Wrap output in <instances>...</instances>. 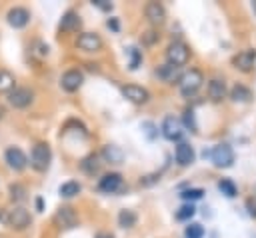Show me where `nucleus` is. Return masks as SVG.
<instances>
[{"mask_svg":"<svg viewBox=\"0 0 256 238\" xmlns=\"http://www.w3.org/2000/svg\"><path fill=\"white\" fill-rule=\"evenodd\" d=\"M16 88V78H14V74L12 72H8V70H4V68H0V92L4 94H8V92H12Z\"/></svg>","mask_w":256,"mask_h":238,"instance_id":"aec40b11","label":"nucleus"},{"mask_svg":"<svg viewBox=\"0 0 256 238\" xmlns=\"http://www.w3.org/2000/svg\"><path fill=\"white\" fill-rule=\"evenodd\" d=\"M94 238H114V236H112L110 232H98V234H96Z\"/></svg>","mask_w":256,"mask_h":238,"instance_id":"4c0bfd02","label":"nucleus"},{"mask_svg":"<svg viewBox=\"0 0 256 238\" xmlns=\"http://www.w3.org/2000/svg\"><path fill=\"white\" fill-rule=\"evenodd\" d=\"M254 60H256V50H250V48L238 52V54L232 58L234 66H236L238 70H242V72H248V70L254 66Z\"/></svg>","mask_w":256,"mask_h":238,"instance_id":"4468645a","label":"nucleus"},{"mask_svg":"<svg viewBox=\"0 0 256 238\" xmlns=\"http://www.w3.org/2000/svg\"><path fill=\"white\" fill-rule=\"evenodd\" d=\"M76 46L80 50H84V52H96V50L102 48V38L96 32H82L76 38Z\"/></svg>","mask_w":256,"mask_h":238,"instance_id":"1a4fd4ad","label":"nucleus"},{"mask_svg":"<svg viewBox=\"0 0 256 238\" xmlns=\"http://www.w3.org/2000/svg\"><path fill=\"white\" fill-rule=\"evenodd\" d=\"M120 92H122V96L126 100H130L134 104H144L150 98V92L146 88H142V86H136V84H126V86L120 88Z\"/></svg>","mask_w":256,"mask_h":238,"instance_id":"9d476101","label":"nucleus"},{"mask_svg":"<svg viewBox=\"0 0 256 238\" xmlns=\"http://www.w3.org/2000/svg\"><path fill=\"white\" fill-rule=\"evenodd\" d=\"M122 188V176L118 172H110V174H104L98 182V190L106 192V194H114Z\"/></svg>","mask_w":256,"mask_h":238,"instance_id":"ddd939ff","label":"nucleus"},{"mask_svg":"<svg viewBox=\"0 0 256 238\" xmlns=\"http://www.w3.org/2000/svg\"><path fill=\"white\" fill-rule=\"evenodd\" d=\"M128 54H130V68L136 70L138 64H140V60H142V54H140L138 48H128Z\"/></svg>","mask_w":256,"mask_h":238,"instance_id":"2f4dec72","label":"nucleus"},{"mask_svg":"<svg viewBox=\"0 0 256 238\" xmlns=\"http://www.w3.org/2000/svg\"><path fill=\"white\" fill-rule=\"evenodd\" d=\"M34 100V92L26 86H16L12 92H8V102L14 108H26Z\"/></svg>","mask_w":256,"mask_h":238,"instance_id":"39448f33","label":"nucleus"},{"mask_svg":"<svg viewBox=\"0 0 256 238\" xmlns=\"http://www.w3.org/2000/svg\"><path fill=\"white\" fill-rule=\"evenodd\" d=\"M4 160H6V164H8L12 170H16V172L24 170V168H26V164H28L26 154H24L18 146H8V148H6V152H4Z\"/></svg>","mask_w":256,"mask_h":238,"instance_id":"423d86ee","label":"nucleus"},{"mask_svg":"<svg viewBox=\"0 0 256 238\" xmlns=\"http://www.w3.org/2000/svg\"><path fill=\"white\" fill-rule=\"evenodd\" d=\"M80 190H82V186H80L76 180H68V182H64V184L58 188V192H60L62 198H74Z\"/></svg>","mask_w":256,"mask_h":238,"instance_id":"4be33fe9","label":"nucleus"},{"mask_svg":"<svg viewBox=\"0 0 256 238\" xmlns=\"http://www.w3.org/2000/svg\"><path fill=\"white\" fill-rule=\"evenodd\" d=\"M104 158L108 160V162H112V164H118V162H122V150L118 148V146H114V144H108L106 148H104Z\"/></svg>","mask_w":256,"mask_h":238,"instance_id":"393cba45","label":"nucleus"},{"mask_svg":"<svg viewBox=\"0 0 256 238\" xmlns=\"http://www.w3.org/2000/svg\"><path fill=\"white\" fill-rule=\"evenodd\" d=\"M136 220H138V216H136V212L134 210H120V214H118V224L122 226V228H132L134 224H136Z\"/></svg>","mask_w":256,"mask_h":238,"instance_id":"5701e85b","label":"nucleus"},{"mask_svg":"<svg viewBox=\"0 0 256 238\" xmlns=\"http://www.w3.org/2000/svg\"><path fill=\"white\" fill-rule=\"evenodd\" d=\"M218 190H220L224 196H228V198H234V196H236V184H234L230 178H222V180L218 182Z\"/></svg>","mask_w":256,"mask_h":238,"instance_id":"bb28decb","label":"nucleus"},{"mask_svg":"<svg viewBox=\"0 0 256 238\" xmlns=\"http://www.w3.org/2000/svg\"><path fill=\"white\" fill-rule=\"evenodd\" d=\"M50 160H52V150L46 142H38L32 146V152H30V166L38 172H44L48 170L50 166Z\"/></svg>","mask_w":256,"mask_h":238,"instance_id":"f257e3e1","label":"nucleus"},{"mask_svg":"<svg viewBox=\"0 0 256 238\" xmlns=\"http://www.w3.org/2000/svg\"><path fill=\"white\" fill-rule=\"evenodd\" d=\"M184 124H186L192 132L198 130V124H196V118H194V112H192V110H186V112H184Z\"/></svg>","mask_w":256,"mask_h":238,"instance_id":"473e14b6","label":"nucleus"},{"mask_svg":"<svg viewBox=\"0 0 256 238\" xmlns=\"http://www.w3.org/2000/svg\"><path fill=\"white\" fill-rule=\"evenodd\" d=\"M230 96H232V100H236V102H248V100L252 98V92H250L246 86L236 84V86L230 90Z\"/></svg>","mask_w":256,"mask_h":238,"instance_id":"b1692460","label":"nucleus"},{"mask_svg":"<svg viewBox=\"0 0 256 238\" xmlns=\"http://www.w3.org/2000/svg\"><path fill=\"white\" fill-rule=\"evenodd\" d=\"M92 4H94L96 8H100V10H104V12H110V10H112V4H110L108 0H92Z\"/></svg>","mask_w":256,"mask_h":238,"instance_id":"f704fd0d","label":"nucleus"},{"mask_svg":"<svg viewBox=\"0 0 256 238\" xmlns=\"http://www.w3.org/2000/svg\"><path fill=\"white\" fill-rule=\"evenodd\" d=\"M166 58H168V64L180 68V66H184L188 62L190 50H188V46L184 42H172L168 46V50H166Z\"/></svg>","mask_w":256,"mask_h":238,"instance_id":"20e7f679","label":"nucleus"},{"mask_svg":"<svg viewBox=\"0 0 256 238\" xmlns=\"http://www.w3.org/2000/svg\"><path fill=\"white\" fill-rule=\"evenodd\" d=\"M224 94H226V84H224V80L212 78L210 84H208V96H210L214 102H220V100L224 98Z\"/></svg>","mask_w":256,"mask_h":238,"instance_id":"6ab92c4d","label":"nucleus"},{"mask_svg":"<svg viewBox=\"0 0 256 238\" xmlns=\"http://www.w3.org/2000/svg\"><path fill=\"white\" fill-rule=\"evenodd\" d=\"M202 82H204L202 72L196 70V68H190V70L180 78V92H182L184 96H192V94L198 92V88L202 86Z\"/></svg>","mask_w":256,"mask_h":238,"instance_id":"7ed1b4c3","label":"nucleus"},{"mask_svg":"<svg viewBox=\"0 0 256 238\" xmlns=\"http://www.w3.org/2000/svg\"><path fill=\"white\" fill-rule=\"evenodd\" d=\"M174 156H176V162L178 164L188 166V164L194 162V148L190 144H186V142H180L176 146V150H174Z\"/></svg>","mask_w":256,"mask_h":238,"instance_id":"f3484780","label":"nucleus"},{"mask_svg":"<svg viewBox=\"0 0 256 238\" xmlns=\"http://www.w3.org/2000/svg\"><path fill=\"white\" fill-rule=\"evenodd\" d=\"M176 72H178V68L172 66V64H162V66L156 70V74H158L162 80H166V82H172V80L176 78Z\"/></svg>","mask_w":256,"mask_h":238,"instance_id":"a878e982","label":"nucleus"},{"mask_svg":"<svg viewBox=\"0 0 256 238\" xmlns=\"http://www.w3.org/2000/svg\"><path fill=\"white\" fill-rule=\"evenodd\" d=\"M106 24H108V28H112L114 32H118V20H116V18H110Z\"/></svg>","mask_w":256,"mask_h":238,"instance_id":"e433bc0d","label":"nucleus"},{"mask_svg":"<svg viewBox=\"0 0 256 238\" xmlns=\"http://www.w3.org/2000/svg\"><path fill=\"white\" fill-rule=\"evenodd\" d=\"M4 222H6L10 228H14V230H24V228L30 226L32 216H30V212H28L24 206H14V208H10V210L6 212Z\"/></svg>","mask_w":256,"mask_h":238,"instance_id":"f03ea898","label":"nucleus"},{"mask_svg":"<svg viewBox=\"0 0 256 238\" xmlns=\"http://www.w3.org/2000/svg\"><path fill=\"white\" fill-rule=\"evenodd\" d=\"M162 134L168 140H178L182 136V126L174 116H166L162 122Z\"/></svg>","mask_w":256,"mask_h":238,"instance_id":"2eb2a0df","label":"nucleus"},{"mask_svg":"<svg viewBox=\"0 0 256 238\" xmlns=\"http://www.w3.org/2000/svg\"><path fill=\"white\" fill-rule=\"evenodd\" d=\"M82 82H84V74H82V70H78V68L66 70V72L62 74V78H60V86H62L66 92H76V90L82 86Z\"/></svg>","mask_w":256,"mask_h":238,"instance_id":"0eeeda50","label":"nucleus"},{"mask_svg":"<svg viewBox=\"0 0 256 238\" xmlns=\"http://www.w3.org/2000/svg\"><path fill=\"white\" fill-rule=\"evenodd\" d=\"M6 20H8V24L12 28H24L30 22V12L26 8H22V6H14V8L8 10Z\"/></svg>","mask_w":256,"mask_h":238,"instance_id":"f8f14e48","label":"nucleus"},{"mask_svg":"<svg viewBox=\"0 0 256 238\" xmlns=\"http://www.w3.org/2000/svg\"><path fill=\"white\" fill-rule=\"evenodd\" d=\"M54 222L60 226V228H74L78 224V216L74 212V208L70 206H60L54 214Z\"/></svg>","mask_w":256,"mask_h":238,"instance_id":"9b49d317","label":"nucleus"},{"mask_svg":"<svg viewBox=\"0 0 256 238\" xmlns=\"http://www.w3.org/2000/svg\"><path fill=\"white\" fill-rule=\"evenodd\" d=\"M194 212H196V208H194L192 204H184V206H180V208H178L176 218H178V220H188V218H192V216H194Z\"/></svg>","mask_w":256,"mask_h":238,"instance_id":"c756f323","label":"nucleus"},{"mask_svg":"<svg viewBox=\"0 0 256 238\" xmlns=\"http://www.w3.org/2000/svg\"><path fill=\"white\" fill-rule=\"evenodd\" d=\"M184 236L186 238H202L204 236V228L200 226V224H188L186 226V230H184Z\"/></svg>","mask_w":256,"mask_h":238,"instance_id":"c85d7f7f","label":"nucleus"},{"mask_svg":"<svg viewBox=\"0 0 256 238\" xmlns=\"http://www.w3.org/2000/svg\"><path fill=\"white\" fill-rule=\"evenodd\" d=\"M202 194H204L202 188H188V190H184L180 196H182L184 200H198V198H202Z\"/></svg>","mask_w":256,"mask_h":238,"instance_id":"7c9ffc66","label":"nucleus"},{"mask_svg":"<svg viewBox=\"0 0 256 238\" xmlns=\"http://www.w3.org/2000/svg\"><path fill=\"white\" fill-rule=\"evenodd\" d=\"M212 156V162L218 166V168H228L232 162H234V152L228 144H218L214 146V150L210 152Z\"/></svg>","mask_w":256,"mask_h":238,"instance_id":"6e6552de","label":"nucleus"},{"mask_svg":"<svg viewBox=\"0 0 256 238\" xmlns=\"http://www.w3.org/2000/svg\"><path fill=\"white\" fill-rule=\"evenodd\" d=\"M80 168H82L86 174L94 176V174L100 170V158H98L96 154H90V156H86V158L80 162Z\"/></svg>","mask_w":256,"mask_h":238,"instance_id":"412c9836","label":"nucleus"},{"mask_svg":"<svg viewBox=\"0 0 256 238\" xmlns=\"http://www.w3.org/2000/svg\"><path fill=\"white\" fill-rule=\"evenodd\" d=\"M246 210H248V214H250L252 218H256V196H250V198L246 200Z\"/></svg>","mask_w":256,"mask_h":238,"instance_id":"72a5a7b5","label":"nucleus"},{"mask_svg":"<svg viewBox=\"0 0 256 238\" xmlns=\"http://www.w3.org/2000/svg\"><path fill=\"white\" fill-rule=\"evenodd\" d=\"M142 40H144V44H154V42L158 40V34H156L154 30H148V32H144Z\"/></svg>","mask_w":256,"mask_h":238,"instance_id":"c9c22d12","label":"nucleus"},{"mask_svg":"<svg viewBox=\"0 0 256 238\" xmlns=\"http://www.w3.org/2000/svg\"><path fill=\"white\" fill-rule=\"evenodd\" d=\"M144 14L152 24H162L164 18H166V10L160 2H148L146 8H144Z\"/></svg>","mask_w":256,"mask_h":238,"instance_id":"dca6fc26","label":"nucleus"},{"mask_svg":"<svg viewBox=\"0 0 256 238\" xmlns=\"http://www.w3.org/2000/svg\"><path fill=\"white\" fill-rule=\"evenodd\" d=\"M80 26H82V20L74 10H68L60 20V30H64V32H76Z\"/></svg>","mask_w":256,"mask_h":238,"instance_id":"a211bd4d","label":"nucleus"},{"mask_svg":"<svg viewBox=\"0 0 256 238\" xmlns=\"http://www.w3.org/2000/svg\"><path fill=\"white\" fill-rule=\"evenodd\" d=\"M8 192H10V198L14 200V202H22L24 198H26V188L22 186V184H10V188H8Z\"/></svg>","mask_w":256,"mask_h":238,"instance_id":"cd10ccee","label":"nucleus"}]
</instances>
